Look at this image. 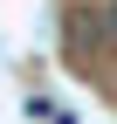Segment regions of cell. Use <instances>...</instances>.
I'll return each instance as SVG.
<instances>
[{"label": "cell", "mask_w": 117, "mask_h": 124, "mask_svg": "<svg viewBox=\"0 0 117 124\" xmlns=\"http://www.w3.org/2000/svg\"><path fill=\"white\" fill-rule=\"evenodd\" d=\"M103 28H110V41H117V7H110V14H103Z\"/></svg>", "instance_id": "1"}]
</instances>
